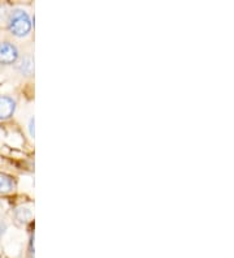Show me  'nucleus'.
<instances>
[{"label":"nucleus","instance_id":"nucleus-8","mask_svg":"<svg viewBox=\"0 0 234 258\" xmlns=\"http://www.w3.org/2000/svg\"><path fill=\"white\" fill-rule=\"evenodd\" d=\"M29 133H30L31 139H34V117H31L29 121Z\"/></svg>","mask_w":234,"mask_h":258},{"label":"nucleus","instance_id":"nucleus-4","mask_svg":"<svg viewBox=\"0 0 234 258\" xmlns=\"http://www.w3.org/2000/svg\"><path fill=\"white\" fill-rule=\"evenodd\" d=\"M16 101L10 95H0V120H8L16 111Z\"/></svg>","mask_w":234,"mask_h":258},{"label":"nucleus","instance_id":"nucleus-7","mask_svg":"<svg viewBox=\"0 0 234 258\" xmlns=\"http://www.w3.org/2000/svg\"><path fill=\"white\" fill-rule=\"evenodd\" d=\"M10 12L8 8L6 6H0V22H4L7 25V22H8V17H10Z\"/></svg>","mask_w":234,"mask_h":258},{"label":"nucleus","instance_id":"nucleus-3","mask_svg":"<svg viewBox=\"0 0 234 258\" xmlns=\"http://www.w3.org/2000/svg\"><path fill=\"white\" fill-rule=\"evenodd\" d=\"M16 68L24 77H33L34 76V56L31 52H26L24 55H20Z\"/></svg>","mask_w":234,"mask_h":258},{"label":"nucleus","instance_id":"nucleus-6","mask_svg":"<svg viewBox=\"0 0 234 258\" xmlns=\"http://www.w3.org/2000/svg\"><path fill=\"white\" fill-rule=\"evenodd\" d=\"M15 180L8 175L0 173V195H10L15 190Z\"/></svg>","mask_w":234,"mask_h":258},{"label":"nucleus","instance_id":"nucleus-1","mask_svg":"<svg viewBox=\"0 0 234 258\" xmlns=\"http://www.w3.org/2000/svg\"><path fill=\"white\" fill-rule=\"evenodd\" d=\"M7 26L10 29L11 34L17 38H24L30 34L31 28H33V22H31L30 15L25 10L15 8V10H12L10 12Z\"/></svg>","mask_w":234,"mask_h":258},{"label":"nucleus","instance_id":"nucleus-2","mask_svg":"<svg viewBox=\"0 0 234 258\" xmlns=\"http://www.w3.org/2000/svg\"><path fill=\"white\" fill-rule=\"evenodd\" d=\"M20 57L19 47L12 41H3L0 43V64L13 66Z\"/></svg>","mask_w":234,"mask_h":258},{"label":"nucleus","instance_id":"nucleus-5","mask_svg":"<svg viewBox=\"0 0 234 258\" xmlns=\"http://www.w3.org/2000/svg\"><path fill=\"white\" fill-rule=\"evenodd\" d=\"M13 219L19 226H25L33 219V213L28 208H17L13 213Z\"/></svg>","mask_w":234,"mask_h":258}]
</instances>
